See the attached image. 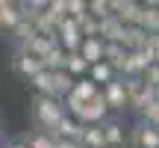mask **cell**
<instances>
[{
  "label": "cell",
  "mask_w": 159,
  "mask_h": 148,
  "mask_svg": "<svg viewBox=\"0 0 159 148\" xmlns=\"http://www.w3.org/2000/svg\"><path fill=\"white\" fill-rule=\"evenodd\" d=\"M115 74H118V68H115V65H109V62H97V65H91V71H89V77L94 80L97 86L103 83V89H106L109 83H115Z\"/></svg>",
  "instance_id": "4fadbf2b"
},
{
  "label": "cell",
  "mask_w": 159,
  "mask_h": 148,
  "mask_svg": "<svg viewBox=\"0 0 159 148\" xmlns=\"http://www.w3.org/2000/svg\"><path fill=\"white\" fill-rule=\"evenodd\" d=\"M133 142H136V148H159V127L139 121L133 127Z\"/></svg>",
  "instance_id": "ba28073f"
},
{
  "label": "cell",
  "mask_w": 159,
  "mask_h": 148,
  "mask_svg": "<svg viewBox=\"0 0 159 148\" xmlns=\"http://www.w3.org/2000/svg\"><path fill=\"white\" fill-rule=\"evenodd\" d=\"M24 9H21V3H9V0H3L0 3V27L3 30H9V33H15L18 27L24 24Z\"/></svg>",
  "instance_id": "52a82bcc"
},
{
  "label": "cell",
  "mask_w": 159,
  "mask_h": 148,
  "mask_svg": "<svg viewBox=\"0 0 159 148\" xmlns=\"http://www.w3.org/2000/svg\"><path fill=\"white\" fill-rule=\"evenodd\" d=\"M142 27L148 30L150 36H159V3H148L144 6V21Z\"/></svg>",
  "instance_id": "2e32d148"
},
{
  "label": "cell",
  "mask_w": 159,
  "mask_h": 148,
  "mask_svg": "<svg viewBox=\"0 0 159 148\" xmlns=\"http://www.w3.org/2000/svg\"><path fill=\"white\" fill-rule=\"evenodd\" d=\"M27 142H30V148H56V139H53L50 133H44V131L30 133V136H27Z\"/></svg>",
  "instance_id": "ffe728a7"
},
{
  "label": "cell",
  "mask_w": 159,
  "mask_h": 148,
  "mask_svg": "<svg viewBox=\"0 0 159 148\" xmlns=\"http://www.w3.org/2000/svg\"><path fill=\"white\" fill-rule=\"evenodd\" d=\"M112 12L127 27H142V21H144V6L133 3V0H112Z\"/></svg>",
  "instance_id": "277c9868"
},
{
  "label": "cell",
  "mask_w": 159,
  "mask_h": 148,
  "mask_svg": "<svg viewBox=\"0 0 159 148\" xmlns=\"http://www.w3.org/2000/svg\"><path fill=\"white\" fill-rule=\"evenodd\" d=\"M6 148H30V142H27V136H24V139H12V142H6Z\"/></svg>",
  "instance_id": "603a6c76"
},
{
  "label": "cell",
  "mask_w": 159,
  "mask_h": 148,
  "mask_svg": "<svg viewBox=\"0 0 159 148\" xmlns=\"http://www.w3.org/2000/svg\"><path fill=\"white\" fill-rule=\"evenodd\" d=\"M83 131H85V127L80 125L74 116H65V119L59 121V127L50 133V136H53V139H71V142H80V139H83Z\"/></svg>",
  "instance_id": "8fae6325"
},
{
  "label": "cell",
  "mask_w": 159,
  "mask_h": 148,
  "mask_svg": "<svg viewBox=\"0 0 159 148\" xmlns=\"http://www.w3.org/2000/svg\"><path fill=\"white\" fill-rule=\"evenodd\" d=\"M33 116H35V125L44 133H53L59 127V121L68 116V110H65V104H59V98L35 95L33 98Z\"/></svg>",
  "instance_id": "6da1fadb"
},
{
  "label": "cell",
  "mask_w": 159,
  "mask_h": 148,
  "mask_svg": "<svg viewBox=\"0 0 159 148\" xmlns=\"http://www.w3.org/2000/svg\"><path fill=\"white\" fill-rule=\"evenodd\" d=\"M83 148H106V133H103V125H91L83 131V139H80Z\"/></svg>",
  "instance_id": "5bb4252c"
},
{
  "label": "cell",
  "mask_w": 159,
  "mask_h": 148,
  "mask_svg": "<svg viewBox=\"0 0 159 148\" xmlns=\"http://www.w3.org/2000/svg\"><path fill=\"white\" fill-rule=\"evenodd\" d=\"M142 121H148V125L159 127V101H153L150 107H144V110H142Z\"/></svg>",
  "instance_id": "7402d4cb"
},
{
  "label": "cell",
  "mask_w": 159,
  "mask_h": 148,
  "mask_svg": "<svg viewBox=\"0 0 159 148\" xmlns=\"http://www.w3.org/2000/svg\"><path fill=\"white\" fill-rule=\"evenodd\" d=\"M89 12L97 18V21H106V18H112V0H91L89 3Z\"/></svg>",
  "instance_id": "e0dca14e"
},
{
  "label": "cell",
  "mask_w": 159,
  "mask_h": 148,
  "mask_svg": "<svg viewBox=\"0 0 159 148\" xmlns=\"http://www.w3.org/2000/svg\"><path fill=\"white\" fill-rule=\"evenodd\" d=\"M103 133H106V145H121V139H124V127L112 119L103 121Z\"/></svg>",
  "instance_id": "d6986e66"
},
{
  "label": "cell",
  "mask_w": 159,
  "mask_h": 148,
  "mask_svg": "<svg viewBox=\"0 0 159 148\" xmlns=\"http://www.w3.org/2000/svg\"><path fill=\"white\" fill-rule=\"evenodd\" d=\"M30 86L35 89V95H44V98H59V89H56V74L53 71H41L39 77L30 80Z\"/></svg>",
  "instance_id": "7c38bea8"
},
{
  "label": "cell",
  "mask_w": 159,
  "mask_h": 148,
  "mask_svg": "<svg viewBox=\"0 0 159 148\" xmlns=\"http://www.w3.org/2000/svg\"><path fill=\"white\" fill-rule=\"evenodd\" d=\"M80 53H83V59H85L89 65L106 62V42H103V39H83Z\"/></svg>",
  "instance_id": "9c48e42d"
},
{
  "label": "cell",
  "mask_w": 159,
  "mask_h": 148,
  "mask_svg": "<svg viewBox=\"0 0 159 148\" xmlns=\"http://www.w3.org/2000/svg\"><path fill=\"white\" fill-rule=\"evenodd\" d=\"M47 18H50L53 24H62L65 18H68V0H50V9H47Z\"/></svg>",
  "instance_id": "ac0fdd59"
},
{
  "label": "cell",
  "mask_w": 159,
  "mask_h": 148,
  "mask_svg": "<svg viewBox=\"0 0 159 148\" xmlns=\"http://www.w3.org/2000/svg\"><path fill=\"white\" fill-rule=\"evenodd\" d=\"M65 71L71 74V77H83V74H89L91 71V65L83 59V53H68V65H65Z\"/></svg>",
  "instance_id": "9a60e30c"
},
{
  "label": "cell",
  "mask_w": 159,
  "mask_h": 148,
  "mask_svg": "<svg viewBox=\"0 0 159 148\" xmlns=\"http://www.w3.org/2000/svg\"><path fill=\"white\" fill-rule=\"evenodd\" d=\"M68 15L77 18V21H83V18L89 15V3H85V0H68Z\"/></svg>",
  "instance_id": "44dd1931"
},
{
  "label": "cell",
  "mask_w": 159,
  "mask_h": 148,
  "mask_svg": "<svg viewBox=\"0 0 159 148\" xmlns=\"http://www.w3.org/2000/svg\"><path fill=\"white\" fill-rule=\"evenodd\" d=\"M103 98H106L109 110H127L130 107V92H127V80H115L103 89Z\"/></svg>",
  "instance_id": "5b68a950"
},
{
  "label": "cell",
  "mask_w": 159,
  "mask_h": 148,
  "mask_svg": "<svg viewBox=\"0 0 159 148\" xmlns=\"http://www.w3.org/2000/svg\"><path fill=\"white\" fill-rule=\"evenodd\" d=\"M127 92H130V107H136L139 113H142L144 107H150L153 101H159V92H156L144 77H133V80H127Z\"/></svg>",
  "instance_id": "7a4b0ae2"
},
{
  "label": "cell",
  "mask_w": 159,
  "mask_h": 148,
  "mask_svg": "<svg viewBox=\"0 0 159 148\" xmlns=\"http://www.w3.org/2000/svg\"><path fill=\"white\" fill-rule=\"evenodd\" d=\"M56 148H83L80 142H71V139H56Z\"/></svg>",
  "instance_id": "cb8c5ba5"
},
{
  "label": "cell",
  "mask_w": 159,
  "mask_h": 148,
  "mask_svg": "<svg viewBox=\"0 0 159 148\" xmlns=\"http://www.w3.org/2000/svg\"><path fill=\"white\" fill-rule=\"evenodd\" d=\"M12 68H15V74H21L24 80H33V77H39V74L44 71V62L35 59V57H30V53H15Z\"/></svg>",
  "instance_id": "8992f818"
},
{
  "label": "cell",
  "mask_w": 159,
  "mask_h": 148,
  "mask_svg": "<svg viewBox=\"0 0 159 148\" xmlns=\"http://www.w3.org/2000/svg\"><path fill=\"white\" fill-rule=\"evenodd\" d=\"M106 113H109V104H106V98H97V101H91V104H85L83 110L77 113V121L83 127H91V125H103V121H109L106 119Z\"/></svg>",
  "instance_id": "3957f363"
},
{
  "label": "cell",
  "mask_w": 159,
  "mask_h": 148,
  "mask_svg": "<svg viewBox=\"0 0 159 148\" xmlns=\"http://www.w3.org/2000/svg\"><path fill=\"white\" fill-rule=\"evenodd\" d=\"M100 95H103V92H100V86H97L91 77H83V80H77L74 92H71L68 98H74V101H80V104H91V101H97Z\"/></svg>",
  "instance_id": "30bf717a"
}]
</instances>
